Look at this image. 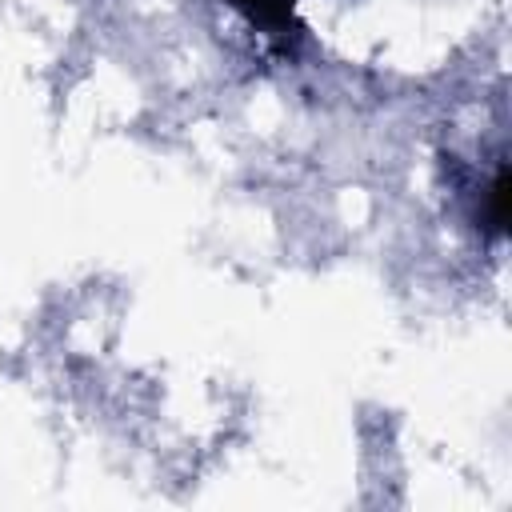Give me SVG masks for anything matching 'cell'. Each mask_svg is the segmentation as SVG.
I'll return each mask as SVG.
<instances>
[{"mask_svg":"<svg viewBox=\"0 0 512 512\" xmlns=\"http://www.w3.org/2000/svg\"><path fill=\"white\" fill-rule=\"evenodd\" d=\"M228 4L240 8L252 24H264V28H280L292 16V0H228Z\"/></svg>","mask_w":512,"mask_h":512,"instance_id":"cell-1","label":"cell"}]
</instances>
